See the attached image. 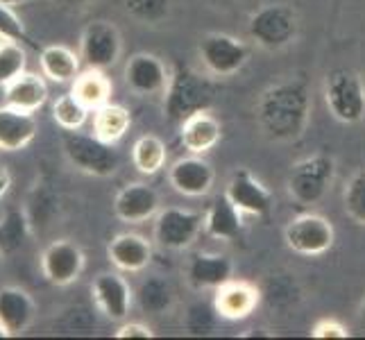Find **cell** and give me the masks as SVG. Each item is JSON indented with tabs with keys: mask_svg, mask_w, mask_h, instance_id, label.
Masks as SVG:
<instances>
[{
	"mask_svg": "<svg viewBox=\"0 0 365 340\" xmlns=\"http://www.w3.org/2000/svg\"><path fill=\"white\" fill-rule=\"evenodd\" d=\"M257 125L270 141H297L311 116V93L302 80H284L268 86L257 103Z\"/></svg>",
	"mask_w": 365,
	"mask_h": 340,
	"instance_id": "6da1fadb",
	"label": "cell"
},
{
	"mask_svg": "<svg viewBox=\"0 0 365 340\" xmlns=\"http://www.w3.org/2000/svg\"><path fill=\"white\" fill-rule=\"evenodd\" d=\"M163 113L170 123H184L188 116L209 111L216 105V84L191 66H175L166 91H163Z\"/></svg>",
	"mask_w": 365,
	"mask_h": 340,
	"instance_id": "7a4b0ae2",
	"label": "cell"
},
{
	"mask_svg": "<svg viewBox=\"0 0 365 340\" xmlns=\"http://www.w3.org/2000/svg\"><path fill=\"white\" fill-rule=\"evenodd\" d=\"M324 103L338 123L356 125L365 118V82L354 68H334L324 78Z\"/></svg>",
	"mask_w": 365,
	"mask_h": 340,
	"instance_id": "3957f363",
	"label": "cell"
},
{
	"mask_svg": "<svg viewBox=\"0 0 365 340\" xmlns=\"http://www.w3.org/2000/svg\"><path fill=\"white\" fill-rule=\"evenodd\" d=\"M61 148H64V155L71 161V166L84 175H91V177H111L120 166V157L114 145L100 141L96 134L64 130Z\"/></svg>",
	"mask_w": 365,
	"mask_h": 340,
	"instance_id": "277c9868",
	"label": "cell"
},
{
	"mask_svg": "<svg viewBox=\"0 0 365 340\" xmlns=\"http://www.w3.org/2000/svg\"><path fill=\"white\" fill-rule=\"evenodd\" d=\"M336 177V161L329 155H313L297 161L288 172V195L299 207H313L327 195Z\"/></svg>",
	"mask_w": 365,
	"mask_h": 340,
	"instance_id": "5b68a950",
	"label": "cell"
},
{
	"mask_svg": "<svg viewBox=\"0 0 365 340\" xmlns=\"http://www.w3.org/2000/svg\"><path fill=\"white\" fill-rule=\"evenodd\" d=\"M297 30H299L297 11L284 3L263 5L250 16L247 23L250 39L266 50H282L286 46H291L297 36Z\"/></svg>",
	"mask_w": 365,
	"mask_h": 340,
	"instance_id": "8992f818",
	"label": "cell"
},
{
	"mask_svg": "<svg viewBox=\"0 0 365 340\" xmlns=\"http://www.w3.org/2000/svg\"><path fill=\"white\" fill-rule=\"evenodd\" d=\"M284 241L288 249L302 257H320L336 243L334 225L320 213H299L284 230Z\"/></svg>",
	"mask_w": 365,
	"mask_h": 340,
	"instance_id": "52a82bcc",
	"label": "cell"
},
{
	"mask_svg": "<svg viewBox=\"0 0 365 340\" xmlns=\"http://www.w3.org/2000/svg\"><path fill=\"white\" fill-rule=\"evenodd\" d=\"M123 39L114 23L93 21L80 34V57L89 68L107 71L118 64Z\"/></svg>",
	"mask_w": 365,
	"mask_h": 340,
	"instance_id": "ba28073f",
	"label": "cell"
},
{
	"mask_svg": "<svg viewBox=\"0 0 365 340\" xmlns=\"http://www.w3.org/2000/svg\"><path fill=\"white\" fill-rule=\"evenodd\" d=\"M197 55L207 71L216 78H232L250 59V48L236 36L213 32L207 34L197 46Z\"/></svg>",
	"mask_w": 365,
	"mask_h": 340,
	"instance_id": "9c48e42d",
	"label": "cell"
},
{
	"mask_svg": "<svg viewBox=\"0 0 365 340\" xmlns=\"http://www.w3.org/2000/svg\"><path fill=\"white\" fill-rule=\"evenodd\" d=\"M84 266V252L71 238H57V241L48 243L46 249L41 252V272L46 282H50L53 286L66 288L75 284L82 277Z\"/></svg>",
	"mask_w": 365,
	"mask_h": 340,
	"instance_id": "30bf717a",
	"label": "cell"
},
{
	"mask_svg": "<svg viewBox=\"0 0 365 340\" xmlns=\"http://www.w3.org/2000/svg\"><path fill=\"white\" fill-rule=\"evenodd\" d=\"M202 227V213L180 207H166L155 216V241L166 249H186L200 236Z\"/></svg>",
	"mask_w": 365,
	"mask_h": 340,
	"instance_id": "8fae6325",
	"label": "cell"
},
{
	"mask_svg": "<svg viewBox=\"0 0 365 340\" xmlns=\"http://www.w3.org/2000/svg\"><path fill=\"white\" fill-rule=\"evenodd\" d=\"M161 211V197L155 186L132 182L123 186L114 197V216L128 225H141L153 220Z\"/></svg>",
	"mask_w": 365,
	"mask_h": 340,
	"instance_id": "7c38bea8",
	"label": "cell"
},
{
	"mask_svg": "<svg viewBox=\"0 0 365 340\" xmlns=\"http://www.w3.org/2000/svg\"><path fill=\"white\" fill-rule=\"evenodd\" d=\"M225 195L241 209V213H250L257 218H268L272 211V193L263 186L247 168H238L225 186Z\"/></svg>",
	"mask_w": 365,
	"mask_h": 340,
	"instance_id": "4fadbf2b",
	"label": "cell"
},
{
	"mask_svg": "<svg viewBox=\"0 0 365 340\" xmlns=\"http://www.w3.org/2000/svg\"><path fill=\"white\" fill-rule=\"evenodd\" d=\"M91 295L100 313H105V318L123 322L130 316L134 293L128 279L118 272H100L91 284Z\"/></svg>",
	"mask_w": 365,
	"mask_h": 340,
	"instance_id": "5bb4252c",
	"label": "cell"
},
{
	"mask_svg": "<svg viewBox=\"0 0 365 340\" xmlns=\"http://www.w3.org/2000/svg\"><path fill=\"white\" fill-rule=\"evenodd\" d=\"M170 73L166 64L153 53H136L125 64V84L136 96H159L166 91Z\"/></svg>",
	"mask_w": 365,
	"mask_h": 340,
	"instance_id": "9a60e30c",
	"label": "cell"
},
{
	"mask_svg": "<svg viewBox=\"0 0 365 340\" xmlns=\"http://www.w3.org/2000/svg\"><path fill=\"white\" fill-rule=\"evenodd\" d=\"M168 182L180 195L200 197L211 191L213 182H216V172H213L211 163L202 159V155H188L170 166Z\"/></svg>",
	"mask_w": 365,
	"mask_h": 340,
	"instance_id": "2e32d148",
	"label": "cell"
},
{
	"mask_svg": "<svg viewBox=\"0 0 365 340\" xmlns=\"http://www.w3.org/2000/svg\"><path fill=\"white\" fill-rule=\"evenodd\" d=\"M36 304L32 295L21 286L0 288V326L9 338L23 336L34 324Z\"/></svg>",
	"mask_w": 365,
	"mask_h": 340,
	"instance_id": "e0dca14e",
	"label": "cell"
},
{
	"mask_svg": "<svg viewBox=\"0 0 365 340\" xmlns=\"http://www.w3.org/2000/svg\"><path fill=\"white\" fill-rule=\"evenodd\" d=\"M259 299L261 291L255 284L230 279L227 284L216 288L213 306H216L218 316L225 320H243L255 313V309L259 306Z\"/></svg>",
	"mask_w": 365,
	"mask_h": 340,
	"instance_id": "ac0fdd59",
	"label": "cell"
},
{
	"mask_svg": "<svg viewBox=\"0 0 365 340\" xmlns=\"http://www.w3.org/2000/svg\"><path fill=\"white\" fill-rule=\"evenodd\" d=\"M107 259L123 272H141L153 261V243L141 234H116L107 245Z\"/></svg>",
	"mask_w": 365,
	"mask_h": 340,
	"instance_id": "d6986e66",
	"label": "cell"
},
{
	"mask_svg": "<svg viewBox=\"0 0 365 340\" xmlns=\"http://www.w3.org/2000/svg\"><path fill=\"white\" fill-rule=\"evenodd\" d=\"M234 274V263L225 254H207L197 252L186 263V279L197 291H209V288H220L227 284Z\"/></svg>",
	"mask_w": 365,
	"mask_h": 340,
	"instance_id": "ffe728a7",
	"label": "cell"
},
{
	"mask_svg": "<svg viewBox=\"0 0 365 340\" xmlns=\"http://www.w3.org/2000/svg\"><path fill=\"white\" fill-rule=\"evenodd\" d=\"M36 132H39V125H36L34 113L0 105V150L3 153L25 150L36 138Z\"/></svg>",
	"mask_w": 365,
	"mask_h": 340,
	"instance_id": "44dd1931",
	"label": "cell"
},
{
	"mask_svg": "<svg viewBox=\"0 0 365 340\" xmlns=\"http://www.w3.org/2000/svg\"><path fill=\"white\" fill-rule=\"evenodd\" d=\"M222 138V125L209 111H200L188 116L180 125V141L191 155H207Z\"/></svg>",
	"mask_w": 365,
	"mask_h": 340,
	"instance_id": "7402d4cb",
	"label": "cell"
},
{
	"mask_svg": "<svg viewBox=\"0 0 365 340\" xmlns=\"http://www.w3.org/2000/svg\"><path fill=\"white\" fill-rule=\"evenodd\" d=\"M48 103V84L43 73H21L14 82H9L3 89V105L14 107L19 111L34 113Z\"/></svg>",
	"mask_w": 365,
	"mask_h": 340,
	"instance_id": "603a6c76",
	"label": "cell"
},
{
	"mask_svg": "<svg viewBox=\"0 0 365 340\" xmlns=\"http://www.w3.org/2000/svg\"><path fill=\"white\" fill-rule=\"evenodd\" d=\"M205 232L218 241H238L243 234V213L227 195L216 197L205 213Z\"/></svg>",
	"mask_w": 365,
	"mask_h": 340,
	"instance_id": "cb8c5ba5",
	"label": "cell"
},
{
	"mask_svg": "<svg viewBox=\"0 0 365 340\" xmlns=\"http://www.w3.org/2000/svg\"><path fill=\"white\" fill-rule=\"evenodd\" d=\"M39 66L43 78H48L55 84H73V80L80 75L82 57L80 53H75L68 46L53 43L41 48L39 53Z\"/></svg>",
	"mask_w": 365,
	"mask_h": 340,
	"instance_id": "d4e9b609",
	"label": "cell"
},
{
	"mask_svg": "<svg viewBox=\"0 0 365 340\" xmlns=\"http://www.w3.org/2000/svg\"><path fill=\"white\" fill-rule=\"evenodd\" d=\"M132 128V113L128 107L107 103L93 111V134L100 141L116 145Z\"/></svg>",
	"mask_w": 365,
	"mask_h": 340,
	"instance_id": "484cf974",
	"label": "cell"
},
{
	"mask_svg": "<svg viewBox=\"0 0 365 340\" xmlns=\"http://www.w3.org/2000/svg\"><path fill=\"white\" fill-rule=\"evenodd\" d=\"M111 82L109 78L105 75V71H100V68H89L86 66L84 71H80L78 78L73 80V89L71 93H75L80 98V103L84 107H89L91 111L100 109L103 105L111 103Z\"/></svg>",
	"mask_w": 365,
	"mask_h": 340,
	"instance_id": "4316f807",
	"label": "cell"
},
{
	"mask_svg": "<svg viewBox=\"0 0 365 340\" xmlns=\"http://www.w3.org/2000/svg\"><path fill=\"white\" fill-rule=\"evenodd\" d=\"M166 143L161 141L155 134H145L141 138H136V143L132 148V163L134 168L141 175H157L163 166H166Z\"/></svg>",
	"mask_w": 365,
	"mask_h": 340,
	"instance_id": "83f0119b",
	"label": "cell"
},
{
	"mask_svg": "<svg viewBox=\"0 0 365 340\" xmlns=\"http://www.w3.org/2000/svg\"><path fill=\"white\" fill-rule=\"evenodd\" d=\"M138 306L150 316H161L173 306V288L163 277H150L136 291Z\"/></svg>",
	"mask_w": 365,
	"mask_h": 340,
	"instance_id": "f1b7e54d",
	"label": "cell"
},
{
	"mask_svg": "<svg viewBox=\"0 0 365 340\" xmlns=\"http://www.w3.org/2000/svg\"><path fill=\"white\" fill-rule=\"evenodd\" d=\"M30 236V220L23 211L11 209L0 220V254L9 257L25 245Z\"/></svg>",
	"mask_w": 365,
	"mask_h": 340,
	"instance_id": "f546056e",
	"label": "cell"
},
{
	"mask_svg": "<svg viewBox=\"0 0 365 340\" xmlns=\"http://www.w3.org/2000/svg\"><path fill=\"white\" fill-rule=\"evenodd\" d=\"M89 113H91V109L84 107L75 93H64L53 103V118L59 128L66 132L82 130V125L89 120Z\"/></svg>",
	"mask_w": 365,
	"mask_h": 340,
	"instance_id": "4dcf8cb0",
	"label": "cell"
},
{
	"mask_svg": "<svg viewBox=\"0 0 365 340\" xmlns=\"http://www.w3.org/2000/svg\"><path fill=\"white\" fill-rule=\"evenodd\" d=\"M25 64H28V53H25L23 43H0V89H5L9 82H14L21 73H25Z\"/></svg>",
	"mask_w": 365,
	"mask_h": 340,
	"instance_id": "1f68e13d",
	"label": "cell"
},
{
	"mask_svg": "<svg viewBox=\"0 0 365 340\" xmlns=\"http://www.w3.org/2000/svg\"><path fill=\"white\" fill-rule=\"evenodd\" d=\"M173 0H125L128 14L143 25H159L170 16Z\"/></svg>",
	"mask_w": 365,
	"mask_h": 340,
	"instance_id": "d6a6232c",
	"label": "cell"
},
{
	"mask_svg": "<svg viewBox=\"0 0 365 340\" xmlns=\"http://www.w3.org/2000/svg\"><path fill=\"white\" fill-rule=\"evenodd\" d=\"M343 205L347 216L356 225L365 227V168L356 170L349 177L343 193Z\"/></svg>",
	"mask_w": 365,
	"mask_h": 340,
	"instance_id": "836d02e7",
	"label": "cell"
},
{
	"mask_svg": "<svg viewBox=\"0 0 365 340\" xmlns=\"http://www.w3.org/2000/svg\"><path fill=\"white\" fill-rule=\"evenodd\" d=\"M216 318H220L216 306L207 304V302H195L186 309L184 326L191 336H209L216 329Z\"/></svg>",
	"mask_w": 365,
	"mask_h": 340,
	"instance_id": "e575fe53",
	"label": "cell"
},
{
	"mask_svg": "<svg viewBox=\"0 0 365 340\" xmlns=\"http://www.w3.org/2000/svg\"><path fill=\"white\" fill-rule=\"evenodd\" d=\"M0 36L5 41H16V43H30V36L25 32V25L16 16V11L11 5L0 3Z\"/></svg>",
	"mask_w": 365,
	"mask_h": 340,
	"instance_id": "d590c367",
	"label": "cell"
},
{
	"mask_svg": "<svg viewBox=\"0 0 365 340\" xmlns=\"http://www.w3.org/2000/svg\"><path fill=\"white\" fill-rule=\"evenodd\" d=\"M311 336H313V338H347L349 331H347V326L341 324L338 320L324 318V320H320V322L313 324Z\"/></svg>",
	"mask_w": 365,
	"mask_h": 340,
	"instance_id": "8d00e7d4",
	"label": "cell"
},
{
	"mask_svg": "<svg viewBox=\"0 0 365 340\" xmlns=\"http://www.w3.org/2000/svg\"><path fill=\"white\" fill-rule=\"evenodd\" d=\"M153 329L143 322H123L116 331V338H153Z\"/></svg>",
	"mask_w": 365,
	"mask_h": 340,
	"instance_id": "74e56055",
	"label": "cell"
},
{
	"mask_svg": "<svg viewBox=\"0 0 365 340\" xmlns=\"http://www.w3.org/2000/svg\"><path fill=\"white\" fill-rule=\"evenodd\" d=\"M11 186V175L5 166H0V200H3Z\"/></svg>",
	"mask_w": 365,
	"mask_h": 340,
	"instance_id": "f35d334b",
	"label": "cell"
},
{
	"mask_svg": "<svg viewBox=\"0 0 365 340\" xmlns=\"http://www.w3.org/2000/svg\"><path fill=\"white\" fill-rule=\"evenodd\" d=\"M57 3L66 5V7H89L96 3V0H57Z\"/></svg>",
	"mask_w": 365,
	"mask_h": 340,
	"instance_id": "ab89813d",
	"label": "cell"
},
{
	"mask_svg": "<svg viewBox=\"0 0 365 340\" xmlns=\"http://www.w3.org/2000/svg\"><path fill=\"white\" fill-rule=\"evenodd\" d=\"M0 3L11 5V7H16V5H23V3H30V0H0Z\"/></svg>",
	"mask_w": 365,
	"mask_h": 340,
	"instance_id": "60d3db41",
	"label": "cell"
},
{
	"mask_svg": "<svg viewBox=\"0 0 365 340\" xmlns=\"http://www.w3.org/2000/svg\"><path fill=\"white\" fill-rule=\"evenodd\" d=\"M359 318H361V322L365 324V297H363V302H361V309H359Z\"/></svg>",
	"mask_w": 365,
	"mask_h": 340,
	"instance_id": "b9f144b4",
	"label": "cell"
},
{
	"mask_svg": "<svg viewBox=\"0 0 365 340\" xmlns=\"http://www.w3.org/2000/svg\"><path fill=\"white\" fill-rule=\"evenodd\" d=\"M0 338H9V336H7V331L3 329V326H0Z\"/></svg>",
	"mask_w": 365,
	"mask_h": 340,
	"instance_id": "7bdbcfd3",
	"label": "cell"
},
{
	"mask_svg": "<svg viewBox=\"0 0 365 340\" xmlns=\"http://www.w3.org/2000/svg\"><path fill=\"white\" fill-rule=\"evenodd\" d=\"M3 41H5V39H3V36H0V43H3Z\"/></svg>",
	"mask_w": 365,
	"mask_h": 340,
	"instance_id": "ee69618b",
	"label": "cell"
}]
</instances>
